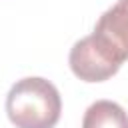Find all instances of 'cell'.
I'll list each match as a JSON object with an SVG mask.
<instances>
[{
    "label": "cell",
    "mask_w": 128,
    "mask_h": 128,
    "mask_svg": "<svg viewBox=\"0 0 128 128\" xmlns=\"http://www.w3.org/2000/svg\"><path fill=\"white\" fill-rule=\"evenodd\" d=\"M60 112L56 86L40 76L18 80L6 96V114L16 128H54Z\"/></svg>",
    "instance_id": "obj_1"
},
{
    "label": "cell",
    "mask_w": 128,
    "mask_h": 128,
    "mask_svg": "<svg viewBox=\"0 0 128 128\" xmlns=\"http://www.w3.org/2000/svg\"><path fill=\"white\" fill-rule=\"evenodd\" d=\"M68 62L74 76L84 82H104L122 66V62L94 34L78 40L72 46Z\"/></svg>",
    "instance_id": "obj_2"
},
{
    "label": "cell",
    "mask_w": 128,
    "mask_h": 128,
    "mask_svg": "<svg viewBox=\"0 0 128 128\" xmlns=\"http://www.w3.org/2000/svg\"><path fill=\"white\" fill-rule=\"evenodd\" d=\"M120 62L128 60V0L112 4L96 22L92 32Z\"/></svg>",
    "instance_id": "obj_3"
},
{
    "label": "cell",
    "mask_w": 128,
    "mask_h": 128,
    "mask_svg": "<svg viewBox=\"0 0 128 128\" xmlns=\"http://www.w3.org/2000/svg\"><path fill=\"white\" fill-rule=\"evenodd\" d=\"M82 128H128V114L112 100H96L84 112Z\"/></svg>",
    "instance_id": "obj_4"
}]
</instances>
